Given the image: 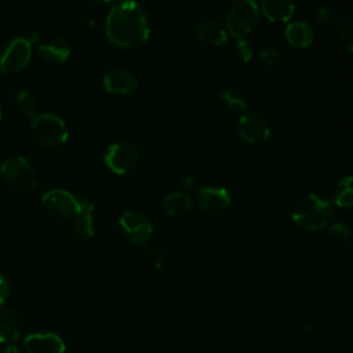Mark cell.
<instances>
[{
    "label": "cell",
    "mask_w": 353,
    "mask_h": 353,
    "mask_svg": "<svg viewBox=\"0 0 353 353\" xmlns=\"http://www.w3.org/2000/svg\"><path fill=\"white\" fill-rule=\"evenodd\" d=\"M105 34L109 41L121 48L143 44L150 34L146 11L135 0L116 3L106 17Z\"/></svg>",
    "instance_id": "6da1fadb"
},
{
    "label": "cell",
    "mask_w": 353,
    "mask_h": 353,
    "mask_svg": "<svg viewBox=\"0 0 353 353\" xmlns=\"http://www.w3.org/2000/svg\"><path fill=\"white\" fill-rule=\"evenodd\" d=\"M332 205L314 193L301 197L292 208L291 218L296 226L305 230H320L332 218Z\"/></svg>",
    "instance_id": "7a4b0ae2"
},
{
    "label": "cell",
    "mask_w": 353,
    "mask_h": 353,
    "mask_svg": "<svg viewBox=\"0 0 353 353\" xmlns=\"http://www.w3.org/2000/svg\"><path fill=\"white\" fill-rule=\"evenodd\" d=\"M34 141L46 148H55L66 142L69 132L65 121L52 113L37 114L30 124Z\"/></svg>",
    "instance_id": "3957f363"
},
{
    "label": "cell",
    "mask_w": 353,
    "mask_h": 353,
    "mask_svg": "<svg viewBox=\"0 0 353 353\" xmlns=\"http://www.w3.org/2000/svg\"><path fill=\"white\" fill-rule=\"evenodd\" d=\"M259 7L255 0H236L226 15L228 32L234 37H247L256 26Z\"/></svg>",
    "instance_id": "277c9868"
},
{
    "label": "cell",
    "mask_w": 353,
    "mask_h": 353,
    "mask_svg": "<svg viewBox=\"0 0 353 353\" xmlns=\"http://www.w3.org/2000/svg\"><path fill=\"white\" fill-rule=\"evenodd\" d=\"M0 172L12 186L22 190H33L39 185L37 174L23 157H11L1 163Z\"/></svg>",
    "instance_id": "5b68a950"
},
{
    "label": "cell",
    "mask_w": 353,
    "mask_h": 353,
    "mask_svg": "<svg viewBox=\"0 0 353 353\" xmlns=\"http://www.w3.org/2000/svg\"><path fill=\"white\" fill-rule=\"evenodd\" d=\"M240 138L251 145L266 142L270 138V124L265 114L256 110L243 113L237 121Z\"/></svg>",
    "instance_id": "8992f818"
},
{
    "label": "cell",
    "mask_w": 353,
    "mask_h": 353,
    "mask_svg": "<svg viewBox=\"0 0 353 353\" xmlns=\"http://www.w3.org/2000/svg\"><path fill=\"white\" fill-rule=\"evenodd\" d=\"M138 149L128 142H116L110 145L103 157L106 167L117 175H124L130 172L138 164Z\"/></svg>",
    "instance_id": "52a82bcc"
},
{
    "label": "cell",
    "mask_w": 353,
    "mask_h": 353,
    "mask_svg": "<svg viewBox=\"0 0 353 353\" xmlns=\"http://www.w3.org/2000/svg\"><path fill=\"white\" fill-rule=\"evenodd\" d=\"M32 57V46L29 39L15 37L8 43L0 58V69L6 73L19 72L29 63Z\"/></svg>",
    "instance_id": "ba28073f"
},
{
    "label": "cell",
    "mask_w": 353,
    "mask_h": 353,
    "mask_svg": "<svg viewBox=\"0 0 353 353\" xmlns=\"http://www.w3.org/2000/svg\"><path fill=\"white\" fill-rule=\"evenodd\" d=\"M41 204L50 214L59 218L76 216L80 211V200L63 189L48 190L43 194Z\"/></svg>",
    "instance_id": "9c48e42d"
},
{
    "label": "cell",
    "mask_w": 353,
    "mask_h": 353,
    "mask_svg": "<svg viewBox=\"0 0 353 353\" xmlns=\"http://www.w3.org/2000/svg\"><path fill=\"white\" fill-rule=\"evenodd\" d=\"M196 193L199 210L208 215H221L226 212L232 204L229 190L222 186H204Z\"/></svg>",
    "instance_id": "30bf717a"
},
{
    "label": "cell",
    "mask_w": 353,
    "mask_h": 353,
    "mask_svg": "<svg viewBox=\"0 0 353 353\" xmlns=\"http://www.w3.org/2000/svg\"><path fill=\"white\" fill-rule=\"evenodd\" d=\"M119 226L124 236L135 244H146L153 233L150 221L135 211H125L119 219Z\"/></svg>",
    "instance_id": "8fae6325"
},
{
    "label": "cell",
    "mask_w": 353,
    "mask_h": 353,
    "mask_svg": "<svg viewBox=\"0 0 353 353\" xmlns=\"http://www.w3.org/2000/svg\"><path fill=\"white\" fill-rule=\"evenodd\" d=\"M26 353H65L62 338L54 332H33L23 341Z\"/></svg>",
    "instance_id": "7c38bea8"
},
{
    "label": "cell",
    "mask_w": 353,
    "mask_h": 353,
    "mask_svg": "<svg viewBox=\"0 0 353 353\" xmlns=\"http://www.w3.org/2000/svg\"><path fill=\"white\" fill-rule=\"evenodd\" d=\"M103 87L110 94L128 95L138 88V79L124 69H114L105 74Z\"/></svg>",
    "instance_id": "4fadbf2b"
},
{
    "label": "cell",
    "mask_w": 353,
    "mask_h": 353,
    "mask_svg": "<svg viewBox=\"0 0 353 353\" xmlns=\"http://www.w3.org/2000/svg\"><path fill=\"white\" fill-rule=\"evenodd\" d=\"M193 29L201 41L214 47H221L228 40L226 29L222 26L221 22L215 19H210V18L200 19L194 23Z\"/></svg>",
    "instance_id": "5bb4252c"
},
{
    "label": "cell",
    "mask_w": 353,
    "mask_h": 353,
    "mask_svg": "<svg viewBox=\"0 0 353 353\" xmlns=\"http://www.w3.org/2000/svg\"><path fill=\"white\" fill-rule=\"evenodd\" d=\"M23 328L22 316L11 307L0 309V342H14L19 338Z\"/></svg>",
    "instance_id": "9a60e30c"
},
{
    "label": "cell",
    "mask_w": 353,
    "mask_h": 353,
    "mask_svg": "<svg viewBox=\"0 0 353 353\" xmlns=\"http://www.w3.org/2000/svg\"><path fill=\"white\" fill-rule=\"evenodd\" d=\"M261 11L274 23L288 22L295 12V6L292 0H261Z\"/></svg>",
    "instance_id": "2e32d148"
},
{
    "label": "cell",
    "mask_w": 353,
    "mask_h": 353,
    "mask_svg": "<svg viewBox=\"0 0 353 353\" xmlns=\"http://www.w3.org/2000/svg\"><path fill=\"white\" fill-rule=\"evenodd\" d=\"M37 52L41 59L50 63H62L70 55V46L68 41L59 37L48 39L37 47Z\"/></svg>",
    "instance_id": "e0dca14e"
},
{
    "label": "cell",
    "mask_w": 353,
    "mask_h": 353,
    "mask_svg": "<svg viewBox=\"0 0 353 353\" xmlns=\"http://www.w3.org/2000/svg\"><path fill=\"white\" fill-rule=\"evenodd\" d=\"M287 41L296 48H307L314 40L313 29L307 22L294 21L285 26L284 30Z\"/></svg>",
    "instance_id": "ac0fdd59"
},
{
    "label": "cell",
    "mask_w": 353,
    "mask_h": 353,
    "mask_svg": "<svg viewBox=\"0 0 353 353\" xmlns=\"http://www.w3.org/2000/svg\"><path fill=\"white\" fill-rule=\"evenodd\" d=\"M94 204L88 200H80V211L73 222V232L81 240H88L94 236Z\"/></svg>",
    "instance_id": "d6986e66"
},
{
    "label": "cell",
    "mask_w": 353,
    "mask_h": 353,
    "mask_svg": "<svg viewBox=\"0 0 353 353\" xmlns=\"http://www.w3.org/2000/svg\"><path fill=\"white\" fill-rule=\"evenodd\" d=\"M192 197L186 192H172L163 200V210L170 216H178L192 210Z\"/></svg>",
    "instance_id": "ffe728a7"
},
{
    "label": "cell",
    "mask_w": 353,
    "mask_h": 353,
    "mask_svg": "<svg viewBox=\"0 0 353 353\" xmlns=\"http://www.w3.org/2000/svg\"><path fill=\"white\" fill-rule=\"evenodd\" d=\"M331 201L339 208L353 207V176H343L334 188Z\"/></svg>",
    "instance_id": "44dd1931"
},
{
    "label": "cell",
    "mask_w": 353,
    "mask_h": 353,
    "mask_svg": "<svg viewBox=\"0 0 353 353\" xmlns=\"http://www.w3.org/2000/svg\"><path fill=\"white\" fill-rule=\"evenodd\" d=\"M15 105H17V109L26 117L34 119L39 114V108H40L39 101H37L36 95L26 88L17 91Z\"/></svg>",
    "instance_id": "7402d4cb"
},
{
    "label": "cell",
    "mask_w": 353,
    "mask_h": 353,
    "mask_svg": "<svg viewBox=\"0 0 353 353\" xmlns=\"http://www.w3.org/2000/svg\"><path fill=\"white\" fill-rule=\"evenodd\" d=\"M219 102L223 108H226L229 110H233V112H241L247 108L245 99L237 91H234L232 88L225 90L219 95Z\"/></svg>",
    "instance_id": "603a6c76"
},
{
    "label": "cell",
    "mask_w": 353,
    "mask_h": 353,
    "mask_svg": "<svg viewBox=\"0 0 353 353\" xmlns=\"http://www.w3.org/2000/svg\"><path fill=\"white\" fill-rule=\"evenodd\" d=\"M341 14L335 7L331 6H321L316 10V19L324 26H336L339 23Z\"/></svg>",
    "instance_id": "cb8c5ba5"
},
{
    "label": "cell",
    "mask_w": 353,
    "mask_h": 353,
    "mask_svg": "<svg viewBox=\"0 0 353 353\" xmlns=\"http://www.w3.org/2000/svg\"><path fill=\"white\" fill-rule=\"evenodd\" d=\"M330 236H331L332 241L339 245H349L352 243V232H350L349 226H346L345 223H341V222L331 225Z\"/></svg>",
    "instance_id": "d4e9b609"
},
{
    "label": "cell",
    "mask_w": 353,
    "mask_h": 353,
    "mask_svg": "<svg viewBox=\"0 0 353 353\" xmlns=\"http://www.w3.org/2000/svg\"><path fill=\"white\" fill-rule=\"evenodd\" d=\"M234 50H236V55L239 57V59L244 63L250 62L252 55H254V50H252V46L251 43L245 39V37H240V39H236V43H234Z\"/></svg>",
    "instance_id": "484cf974"
},
{
    "label": "cell",
    "mask_w": 353,
    "mask_h": 353,
    "mask_svg": "<svg viewBox=\"0 0 353 353\" xmlns=\"http://www.w3.org/2000/svg\"><path fill=\"white\" fill-rule=\"evenodd\" d=\"M281 55L280 52L273 47H265L259 52V62L268 68H274L280 63Z\"/></svg>",
    "instance_id": "4316f807"
},
{
    "label": "cell",
    "mask_w": 353,
    "mask_h": 353,
    "mask_svg": "<svg viewBox=\"0 0 353 353\" xmlns=\"http://www.w3.org/2000/svg\"><path fill=\"white\" fill-rule=\"evenodd\" d=\"M339 39H341L342 46L347 51L353 52V19L347 21L346 23L342 25V28L339 30Z\"/></svg>",
    "instance_id": "83f0119b"
},
{
    "label": "cell",
    "mask_w": 353,
    "mask_h": 353,
    "mask_svg": "<svg viewBox=\"0 0 353 353\" xmlns=\"http://www.w3.org/2000/svg\"><path fill=\"white\" fill-rule=\"evenodd\" d=\"M10 295V284L7 279L0 273V306L7 301Z\"/></svg>",
    "instance_id": "f1b7e54d"
},
{
    "label": "cell",
    "mask_w": 353,
    "mask_h": 353,
    "mask_svg": "<svg viewBox=\"0 0 353 353\" xmlns=\"http://www.w3.org/2000/svg\"><path fill=\"white\" fill-rule=\"evenodd\" d=\"M181 185L188 189V190H193V192H197L199 188L196 186V181L192 178V176H185L182 181H181Z\"/></svg>",
    "instance_id": "f546056e"
},
{
    "label": "cell",
    "mask_w": 353,
    "mask_h": 353,
    "mask_svg": "<svg viewBox=\"0 0 353 353\" xmlns=\"http://www.w3.org/2000/svg\"><path fill=\"white\" fill-rule=\"evenodd\" d=\"M167 263V256L164 254H159L156 258V268L157 269H163Z\"/></svg>",
    "instance_id": "4dcf8cb0"
},
{
    "label": "cell",
    "mask_w": 353,
    "mask_h": 353,
    "mask_svg": "<svg viewBox=\"0 0 353 353\" xmlns=\"http://www.w3.org/2000/svg\"><path fill=\"white\" fill-rule=\"evenodd\" d=\"M94 4H101V6H106V4H112L113 0H90Z\"/></svg>",
    "instance_id": "1f68e13d"
},
{
    "label": "cell",
    "mask_w": 353,
    "mask_h": 353,
    "mask_svg": "<svg viewBox=\"0 0 353 353\" xmlns=\"http://www.w3.org/2000/svg\"><path fill=\"white\" fill-rule=\"evenodd\" d=\"M4 353H19V350H18V347H17V346L10 345V346L4 350Z\"/></svg>",
    "instance_id": "d6a6232c"
},
{
    "label": "cell",
    "mask_w": 353,
    "mask_h": 353,
    "mask_svg": "<svg viewBox=\"0 0 353 353\" xmlns=\"http://www.w3.org/2000/svg\"><path fill=\"white\" fill-rule=\"evenodd\" d=\"M0 121H1V106H0Z\"/></svg>",
    "instance_id": "836d02e7"
}]
</instances>
